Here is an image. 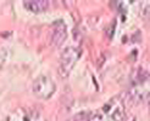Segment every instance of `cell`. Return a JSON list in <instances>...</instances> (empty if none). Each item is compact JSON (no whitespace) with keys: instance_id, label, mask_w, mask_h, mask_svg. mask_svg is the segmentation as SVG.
Segmentation results:
<instances>
[{"instance_id":"8992f818","label":"cell","mask_w":150,"mask_h":121,"mask_svg":"<svg viewBox=\"0 0 150 121\" xmlns=\"http://www.w3.org/2000/svg\"><path fill=\"white\" fill-rule=\"evenodd\" d=\"M91 115L92 114H89V113H79L74 116V121H88Z\"/></svg>"},{"instance_id":"7a4b0ae2","label":"cell","mask_w":150,"mask_h":121,"mask_svg":"<svg viewBox=\"0 0 150 121\" xmlns=\"http://www.w3.org/2000/svg\"><path fill=\"white\" fill-rule=\"evenodd\" d=\"M81 56V51L77 47H67L62 51L61 58H60V65H59V75L64 78H67L70 75L71 70L73 69L74 63L78 61Z\"/></svg>"},{"instance_id":"5b68a950","label":"cell","mask_w":150,"mask_h":121,"mask_svg":"<svg viewBox=\"0 0 150 121\" xmlns=\"http://www.w3.org/2000/svg\"><path fill=\"white\" fill-rule=\"evenodd\" d=\"M23 6L26 7L27 10L32 11V12H42V11H45L49 6L48 1H42V0H37V1H25Z\"/></svg>"},{"instance_id":"3957f363","label":"cell","mask_w":150,"mask_h":121,"mask_svg":"<svg viewBox=\"0 0 150 121\" xmlns=\"http://www.w3.org/2000/svg\"><path fill=\"white\" fill-rule=\"evenodd\" d=\"M56 91V85L48 75H42L34 81L33 93L40 99H48Z\"/></svg>"},{"instance_id":"52a82bcc","label":"cell","mask_w":150,"mask_h":121,"mask_svg":"<svg viewBox=\"0 0 150 121\" xmlns=\"http://www.w3.org/2000/svg\"><path fill=\"white\" fill-rule=\"evenodd\" d=\"M6 57H7V51L3 46H0V67L5 63Z\"/></svg>"},{"instance_id":"277c9868","label":"cell","mask_w":150,"mask_h":121,"mask_svg":"<svg viewBox=\"0 0 150 121\" xmlns=\"http://www.w3.org/2000/svg\"><path fill=\"white\" fill-rule=\"evenodd\" d=\"M66 36H67L66 26L62 23V22H56L54 24V32H52V35H51L52 45H55V46L62 45L64 41L66 40Z\"/></svg>"},{"instance_id":"6da1fadb","label":"cell","mask_w":150,"mask_h":121,"mask_svg":"<svg viewBox=\"0 0 150 121\" xmlns=\"http://www.w3.org/2000/svg\"><path fill=\"white\" fill-rule=\"evenodd\" d=\"M125 116V107L120 98L116 97L104 107L91 115L88 121H121Z\"/></svg>"}]
</instances>
